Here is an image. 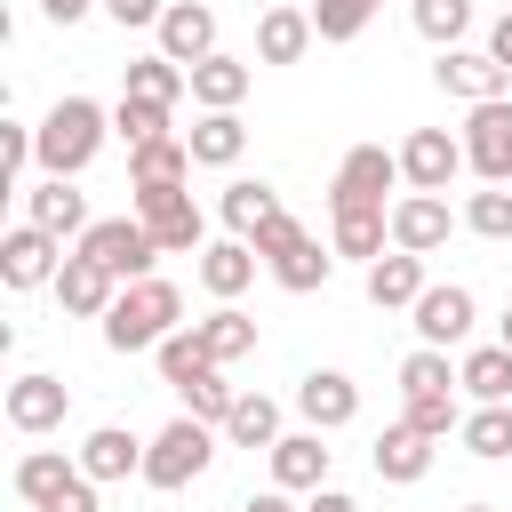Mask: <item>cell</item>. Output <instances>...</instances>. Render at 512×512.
<instances>
[{"label":"cell","mask_w":512,"mask_h":512,"mask_svg":"<svg viewBox=\"0 0 512 512\" xmlns=\"http://www.w3.org/2000/svg\"><path fill=\"white\" fill-rule=\"evenodd\" d=\"M176 320H184L176 280L144 272V280H128V288L112 296V312H104V344H112V352H160V344L176 336Z\"/></svg>","instance_id":"obj_1"},{"label":"cell","mask_w":512,"mask_h":512,"mask_svg":"<svg viewBox=\"0 0 512 512\" xmlns=\"http://www.w3.org/2000/svg\"><path fill=\"white\" fill-rule=\"evenodd\" d=\"M104 136H112V112L96 96H56L48 120H40V168L48 176H80L104 152Z\"/></svg>","instance_id":"obj_2"},{"label":"cell","mask_w":512,"mask_h":512,"mask_svg":"<svg viewBox=\"0 0 512 512\" xmlns=\"http://www.w3.org/2000/svg\"><path fill=\"white\" fill-rule=\"evenodd\" d=\"M216 464V424L208 416H176L160 440H144V488H160V496H176V488H192L200 472Z\"/></svg>","instance_id":"obj_3"},{"label":"cell","mask_w":512,"mask_h":512,"mask_svg":"<svg viewBox=\"0 0 512 512\" xmlns=\"http://www.w3.org/2000/svg\"><path fill=\"white\" fill-rule=\"evenodd\" d=\"M248 248L264 256V272H272L288 296H312V288H328V264H336V256H320V240H312V232H304L288 208H280V216H272V224L248 240Z\"/></svg>","instance_id":"obj_4"},{"label":"cell","mask_w":512,"mask_h":512,"mask_svg":"<svg viewBox=\"0 0 512 512\" xmlns=\"http://www.w3.org/2000/svg\"><path fill=\"white\" fill-rule=\"evenodd\" d=\"M136 216H144V232L160 240V256H200L208 240V216H200V200L184 192V184H136Z\"/></svg>","instance_id":"obj_5"},{"label":"cell","mask_w":512,"mask_h":512,"mask_svg":"<svg viewBox=\"0 0 512 512\" xmlns=\"http://www.w3.org/2000/svg\"><path fill=\"white\" fill-rule=\"evenodd\" d=\"M80 256H96V264H104V272L128 288V280H144V272H152L160 240L144 232V216H96V224L80 232Z\"/></svg>","instance_id":"obj_6"},{"label":"cell","mask_w":512,"mask_h":512,"mask_svg":"<svg viewBox=\"0 0 512 512\" xmlns=\"http://www.w3.org/2000/svg\"><path fill=\"white\" fill-rule=\"evenodd\" d=\"M392 184H400V152H384V144H352V152L336 160L328 208H392V200H384Z\"/></svg>","instance_id":"obj_7"},{"label":"cell","mask_w":512,"mask_h":512,"mask_svg":"<svg viewBox=\"0 0 512 512\" xmlns=\"http://www.w3.org/2000/svg\"><path fill=\"white\" fill-rule=\"evenodd\" d=\"M464 168L480 184H512V96L472 104V120H464Z\"/></svg>","instance_id":"obj_8"},{"label":"cell","mask_w":512,"mask_h":512,"mask_svg":"<svg viewBox=\"0 0 512 512\" xmlns=\"http://www.w3.org/2000/svg\"><path fill=\"white\" fill-rule=\"evenodd\" d=\"M432 80H440L456 104H496V96H512V64H496L488 48H440Z\"/></svg>","instance_id":"obj_9"},{"label":"cell","mask_w":512,"mask_h":512,"mask_svg":"<svg viewBox=\"0 0 512 512\" xmlns=\"http://www.w3.org/2000/svg\"><path fill=\"white\" fill-rule=\"evenodd\" d=\"M456 168H464V136H448V128H408V144H400V184H408V192H448Z\"/></svg>","instance_id":"obj_10"},{"label":"cell","mask_w":512,"mask_h":512,"mask_svg":"<svg viewBox=\"0 0 512 512\" xmlns=\"http://www.w3.org/2000/svg\"><path fill=\"white\" fill-rule=\"evenodd\" d=\"M56 264H64V240H56V232H40L32 216L0 240V280H8V288H48V280H56Z\"/></svg>","instance_id":"obj_11"},{"label":"cell","mask_w":512,"mask_h":512,"mask_svg":"<svg viewBox=\"0 0 512 512\" xmlns=\"http://www.w3.org/2000/svg\"><path fill=\"white\" fill-rule=\"evenodd\" d=\"M408 328H416V344H464L472 336V288H456V280H440V288H424L416 304H408Z\"/></svg>","instance_id":"obj_12"},{"label":"cell","mask_w":512,"mask_h":512,"mask_svg":"<svg viewBox=\"0 0 512 512\" xmlns=\"http://www.w3.org/2000/svg\"><path fill=\"white\" fill-rule=\"evenodd\" d=\"M48 288H56V304H64L72 320H104V312H112V296H120V280H112L96 256H80V248L56 264V280H48Z\"/></svg>","instance_id":"obj_13"},{"label":"cell","mask_w":512,"mask_h":512,"mask_svg":"<svg viewBox=\"0 0 512 512\" xmlns=\"http://www.w3.org/2000/svg\"><path fill=\"white\" fill-rule=\"evenodd\" d=\"M296 416H304L312 432H344V424L360 416V384H352L344 368H312V376L296 384Z\"/></svg>","instance_id":"obj_14"},{"label":"cell","mask_w":512,"mask_h":512,"mask_svg":"<svg viewBox=\"0 0 512 512\" xmlns=\"http://www.w3.org/2000/svg\"><path fill=\"white\" fill-rule=\"evenodd\" d=\"M448 232H456V216H448V200H440V192H400V200H392V248L432 256Z\"/></svg>","instance_id":"obj_15"},{"label":"cell","mask_w":512,"mask_h":512,"mask_svg":"<svg viewBox=\"0 0 512 512\" xmlns=\"http://www.w3.org/2000/svg\"><path fill=\"white\" fill-rule=\"evenodd\" d=\"M152 32H160V56H176L184 72L200 56H216V8H200V0H168V16Z\"/></svg>","instance_id":"obj_16"},{"label":"cell","mask_w":512,"mask_h":512,"mask_svg":"<svg viewBox=\"0 0 512 512\" xmlns=\"http://www.w3.org/2000/svg\"><path fill=\"white\" fill-rule=\"evenodd\" d=\"M24 216L40 224V232H56V240H80L96 216H88V192H72V176H40L32 192H24Z\"/></svg>","instance_id":"obj_17"},{"label":"cell","mask_w":512,"mask_h":512,"mask_svg":"<svg viewBox=\"0 0 512 512\" xmlns=\"http://www.w3.org/2000/svg\"><path fill=\"white\" fill-rule=\"evenodd\" d=\"M272 488H288V496L328 488V448H320V432H280V440H272Z\"/></svg>","instance_id":"obj_18"},{"label":"cell","mask_w":512,"mask_h":512,"mask_svg":"<svg viewBox=\"0 0 512 512\" xmlns=\"http://www.w3.org/2000/svg\"><path fill=\"white\" fill-rule=\"evenodd\" d=\"M312 40H320V24H312V8H296V0H272L264 24H256V56H264V64H296Z\"/></svg>","instance_id":"obj_19"},{"label":"cell","mask_w":512,"mask_h":512,"mask_svg":"<svg viewBox=\"0 0 512 512\" xmlns=\"http://www.w3.org/2000/svg\"><path fill=\"white\" fill-rule=\"evenodd\" d=\"M256 264H264V256H256V248H248V240H240V232H232V240H208V248H200V264H192V272H200V288H208V296H216V304H232V296H240V288H248V280H256Z\"/></svg>","instance_id":"obj_20"},{"label":"cell","mask_w":512,"mask_h":512,"mask_svg":"<svg viewBox=\"0 0 512 512\" xmlns=\"http://www.w3.org/2000/svg\"><path fill=\"white\" fill-rule=\"evenodd\" d=\"M424 472H432V432H416L408 416H400V424H384V440H376V480L416 488Z\"/></svg>","instance_id":"obj_21"},{"label":"cell","mask_w":512,"mask_h":512,"mask_svg":"<svg viewBox=\"0 0 512 512\" xmlns=\"http://www.w3.org/2000/svg\"><path fill=\"white\" fill-rule=\"evenodd\" d=\"M80 480H88V472H80V456H72V464H64L56 448H32V456H16V496H24L32 512H48L56 496H72Z\"/></svg>","instance_id":"obj_22"},{"label":"cell","mask_w":512,"mask_h":512,"mask_svg":"<svg viewBox=\"0 0 512 512\" xmlns=\"http://www.w3.org/2000/svg\"><path fill=\"white\" fill-rule=\"evenodd\" d=\"M424 288H432V280H424V256H408V248H392V256L368 264V304H376V312H408Z\"/></svg>","instance_id":"obj_23"},{"label":"cell","mask_w":512,"mask_h":512,"mask_svg":"<svg viewBox=\"0 0 512 512\" xmlns=\"http://www.w3.org/2000/svg\"><path fill=\"white\" fill-rule=\"evenodd\" d=\"M64 400H72V392L32 368V376L8 384V424H16V432H56V424H64Z\"/></svg>","instance_id":"obj_24"},{"label":"cell","mask_w":512,"mask_h":512,"mask_svg":"<svg viewBox=\"0 0 512 512\" xmlns=\"http://www.w3.org/2000/svg\"><path fill=\"white\" fill-rule=\"evenodd\" d=\"M80 472H88V480H128V472H144V440H136L128 424H96V432L80 440Z\"/></svg>","instance_id":"obj_25"},{"label":"cell","mask_w":512,"mask_h":512,"mask_svg":"<svg viewBox=\"0 0 512 512\" xmlns=\"http://www.w3.org/2000/svg\"><path fill=\"white\" fill-rule=\"evenodd\" d=\"M328 240H336V256L376 264L384 240H392V208H328Z\"/></svg>","instance_id":"obj_26"},{"label":"cell","mask_w":512,"mask_h":512,"mask_svg":"<svg viewBox=\"0 0 512 512\" xmlns=\"http://www.w3.org/2000/svg\"><path fill=\"white\" fill-rule=\"evenodd\" d=\"M248 80H256V72H248L240 56H224V48L192 64V96H200L208 112H240V96H248Z\"/></svg>","instance_id":"obj_27"},{"label":"cell","mask_w":512,"mask_h":512,"mask_svg":"<svg viewBox=\"0 0 512 512\" xmlns=\"http://www.w3.org/2000/svg\"><path fill=\"white\" fill-rule=\"evenodd\" d=\"M184 144H192L200 168H232V160L248 152V128H240V112H200V120L184 128Z\"/></svg>","instance_id":"obj_28"},{"label":"cell","mask_w":512,"mask_h":512,"mask_svg":"<svg viewBox=\"0 0 512 512\" xmlns=\"http://www.w3.org/2000/svg\"><path fill=\"white\" fill-rule=\"evenodd\" d=\"M152 360H160V384H176V392H200L208 376H224V368L208 360V344H200V328H176V336H168V344H160Z\"/></svg>","instance_id":"obj_29"},{"label":"cell","mask_w":512,"mask_h":512,"mask_svg":"<svg viewBox=\"0 0 512 512\" xmlns=\"http://www.w3.org/2000/svg\"><path fill=\"white\" fill-rule=\"evenodd\" d=\"M192 168H200V160H192L184 136H152V144L128 152V184H184Z\"/></svg>","instance_id":"obj_30"},{"label":"cell","mask_w":512,"mask_h":512,"mask_svg":"<svg viewBox=\"0 0 512 512\" xmlns=\"http://www.w3.org/2000/svg\"><path fill=\"white\" fill-rule=\"evenodd\" d=\"M216 216L240 232V240H256L272 216H280V192L272 184H256V176H240V184H224V200H216Z\"/></svg>","instance_id":"obj_31"},{"label":"cell","mask_w":512,"mask_h":512,"mask_svg":"<svg viewBox=\"0 0 512 512\" xmlns=\"http://www.w3.org/2000/svg\"><path fill=\"white\" fill-rule=\"evenodd\" d=\"M192 328H200V344H208V360H216V368H232V360H248V352H256V320H248L240 304H216V312H208V320H192Z\"/></svg>","instance_id":"obj_32"},{"label":"cell","mask_w":512,"mask_h":512,"mask_svg":"<svg viewBox=\"0 0 512 512\" xmlns=\"http://www.w3.org/2000/svg\"><path fill=\"white\" fill-rule=\"evenodd\" d=\"M456 384L472 400H512V344H472L456 360Z\"/></svg>","instance_id":"obj_33"},{"label":"cell","mask_w":512,"mask_h":512,"mask_svg":"<svg viewBox=\"0 0 512 512\" xmlns=\"http://www.w3.org/2000/svg\"><path fill=\"white\" fill-rule=\"evenodd\" d=\"M456 440H464L480 464H504V456H512V400H480V408L456 424Z\"/></svg>","instance_id":"obj_34"},{"label":"cell","mask_w":512,"mask_h":512,"mask_svg":"<svg viewBox=\"0 0 512 512\" xmlns=\"http://www.w3.org/2000/svg\"><path fill=\"white\" fill-rule=\"evenodd\" d=\"M184 88H192V72H184L176 56H160V48L128 64V96H144V104H168V112H176V96H184Z\"/></svg>","instance_id":"obj_35"},{"label":"cell","mask_w":512,"mask_h":512,"mask_svg":"<svg viewBox=\"0 0 512 512\" xmlns=\"http://www.w3.org/2000/svg\"><path fill=\"white\" fill-rule=\"evenodd\" d=\"M224 440H232V448H272V440H280V400L240 392V400H232V416H224Z\"/></svg>","instance_id":"obj_36"},{"label":"cell","mask_w":512,"mask_h":512,"mask_svg":"<svg viewBox=\"0 0 512 512\" xmlns=\"http://www.w3.org/2000/svg\"><path fill=\"white\" fill-rule=\"evenodd\" d=\"M408 16H416V32L432 48H456L472 32V0H408Z\"/></svg>","instance_id":"obj_37"},{"label":"cell","mask_w":512,"mask_h":512,"mask_svg":"<svg viewBox=\"0 0 512 512\" xmlns=\"http://www.w3.org/2000/svg\"><path fill=\"white\" fill-rule=\"evenodd\" d=\"M112 136L136 152V144H152V136H168V104H144V96H128L120 88V104H112Z\"/></svg>","instance_id":"obj_38"},{"label":"cell","mask_w":512,"mask_h":512,"mask_svg":"<svg viewBox=\"0 0 512 512\" xmlns=\"http://www.w3.org/2000/svg\"><path fill=\"white\" fill-rule=\"evenodd\" d=\"M464 232H480V240H512V192H504V184H480V192L464 200Z\"/></svg>","instance_id":"obj_39"},{"label":"cell","mask_w":512,"mask_h":512,"mask_svg":"<svg viewBox=\"0 0 512 512\" xmlns=\"http://www.w3.org/2000/svg\"><path fill=\"white\" fill-rule=\"evenodd\" d=\"M400 392H456V368H448V352H440V344H416V352L400 360Z\"/></svg>","instance_id":"obj_40"},{"label":"cell","mask_w":512,"mask_h":512,"mask_svg":"<svg viewBox=\"0 0 512 512\" xmlns=\"http://www.w3.org/2000/svg\"><path fill=\"white\" fill-rule=\"evenodd\" d=\"M416 432H432V440H448L456 424H464V408H456V392H408V408H400Z\"/></svg>","instance_id":"obj_41"},{"label":"cell","mask_w":512,"mask_h":512,"mask_svg":"<svg viewBox=\"0 0 512 512\" xmlns=\"http://www.w3.org/2000/svg\"><path fill=\"white\" fill-rule=\"evenodd\" d=\"M368 16H376V0H312L320 40H360V32H368Z\"/></svg>","instance_id":"obj_42"},{"label":"cell","mask_w":512,"mask_h":512,"mask_svg":"<svg viewBox=\"0 0 512 512\" xmlns=\"http://www.w3.org/2000/svg\"><path fill=\"white\" fill-rule=\"evenodd\" d=\"M104 16H112L120 32H128V24H160V16H168V0H104Z\"/></svg>","instance_id":"obj_43"},{"label":"cell","mask_w":512,"mask_h":512,"mask_svg":"<svg viewBox=\"0 0 512 512\" xmlns=\"http://www.w3.org/2000/svg\"><path fill=\"white\" fill-rule=\"evenodd\" d=\"M88 8H104V0H40V16H48V24H80Z\"/></svg>","instance_id":"obj_44"},{"label":"cell","mask_w":512,"mask_h":512,"mask_svg":"<svg viewBox=\"0 0 512 512\" xmlns=\"http://www.w3.org/2000/svg\"><path fill=\"white\" fill-rule=\"evenodd\" d=\"M304 512H360V504H352L344 488H312V496H304Z\"/></svg>","instance_id":"obj_45"},{"label":"cell","mask_w":512,"mask_h":512,"mask_svg":"<svg viewBox=\"0 0 512 512\" xmlns=\"http://www.w3.org/2000/svg\"><path fill=\"white\" fill-rule=\"evenodd\" d=\"M488 56H496V64H512V8L488 24Z\"/></svg>","instance_id":"obj_46"},{"label":"cell","mask_w":512,"mask_h":512,"mask_svg":"<svg viewBox=\"0 0 512 512\" xmlns=\"http://www.w3.org/2000/svg\"><path fill=\"white\" fill-rule=\"evenodd\" d=\"M240 512H296V504H288V488H264V496H248Z\"/></svg>","instance_id":"obj_47"},{"label":"cell","mask_w":512,"mask_h":512,"mask_svg":"<svg viewBox=\"0 0 512 512\" xmlns=\"http://www.w3.org/2000/svg\"><path fill=\"white\" fill-rule=\"evenodd\" d=\"M496 344H512V312H504V336H496Z\"/></svg>","instance_id":"obj_48"},{"label":"cell","mask_w":512,"mask_h":512,"mask_svg":"<svg viewBox=\"0 0 512 512\" xmlns=\"http://www.w3.org/2000/svg\"><path fill=\"white\" fill-rule=\"evenodd\" d=\"M464 512H496V504H464Z\"/></svg>","instance_id":"obj_49"}]
</instances>
